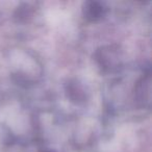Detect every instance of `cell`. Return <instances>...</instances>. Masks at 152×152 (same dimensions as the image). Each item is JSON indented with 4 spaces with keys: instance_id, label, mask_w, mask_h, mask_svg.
<instances>
[{
    "instance_id": "cell-1",
    "label": "cell",
    "mask_w": 152,
    "mask_h": 152,
    "mask_svg": "<svg viewBox=\"0 0 152 152\" xmlns=\"http://www.w3.org/2000/svg\"><path fill=\"white\" fill-rule=\"evenodd\" d=\"M105 10H104L103 5L99 2H87L83 9V14H85L86 18L90 21H97V20L101 19L104 16Z\"/></svg>"
},
{
    "instance_id": "cell-4",
    "label": "cell",
    "mask_w": 152,
    "mask_h": 152,
    "mask_svg": "<svg viewBox=\"0 0 152 152\" xmlns=\"http://www.w3.org/2000/svg\"><path fill=\"white\" fill-rule=\"evenodd\" d=\"M68 96L72 101L80 102L85 100L86 93L83 92V88L80 87L78 83H69V86H68Z\"/></svg>"
},
{
    "instance_id": "cell-5",
    "label": "cell",
    "mask_w": 152,
    "mask_h": 152,
    "mask_svg": "<svg viewBox=\"0 0 152 152\" xmlns=\"http://www.w3.org/2000/svg\"><path fill=\"white\" fill-rule=\"evenodd\" d=\"M42 152H53V151H50V150H45V151H42Z\"/></svg>"
},
{
    "instance_id": "cell-3",
    "label": "cell",
    "mask_w": 152,
    "mask_h": 152,
    "mask_svg": "<svg viewBox=\"0 0 152 152\" xmlns=\"http://www.w3.org/2000/svg\"><path fill=\"white\" fill-rule=\"evenodd\" d=\"M113 57H118L117 56V52L110 48L108 50L100 51V54L98 56V61H99L100 65L102 66V68L110 70L117 64V58H113Z\"/></svg>"
},
{
    "instance_id": "cell-2",
    "label": "cell",
    "mask_w": 152,
    "mask_h": 152,
    "mask_svg": "<svg viewBox=\"0 0 152 152\" xmlns=\"http://www.w3.org/2000/svg\"><path fill=\"white\" fill-rule=\"evenodd\" d=\"M135 96L139 102L145 105V101L149 103L150 101V76L147 75L146 77H143L135 88Z\"/></svg>"
}]
</instances>
